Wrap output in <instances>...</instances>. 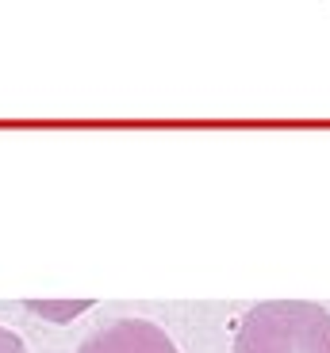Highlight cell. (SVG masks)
Wrapping results in <instances>:
<instances>
[{"instance_id":"2","label":"cell","mask_w":330,"mask_h":353,"mask_svg":"<svg viewBox=\"0 0 330 353\" xmlns=\"http://www.w3.org/2000/svg\"><path fill=\"white\" fill-rule=\"evenodd\" d=\"M77 353H181L173 338L150 319H112L96 327Z\"/></svg>"},{"instance_id":"1","label":"cell","mask_w":330,"mask_h":353,"mask_svg":"<svg viewBox=\"0 0 330 353\" xmlns=\"http://www.w3.org/2000/svg\"><path fill=\"white\" fill-rule=\"evenodd\" d=\"M234 353H330V311L311 300L254 303L234 330Z\"/></svg>"},{"instance_id":"3","label":"cell","mask_w":330,"mask_h":353,"mask_svg":"<svg viewBox=\"0 0 330 353\" xmlns=\"http://www.w3.org/2000/svg\"><path fill=\"white\" fill-rule=\"evenodd\" d=\"M0 353H27V345H23V338H19L16 330L0 327Z\"/></svg>"}]
</instances>
